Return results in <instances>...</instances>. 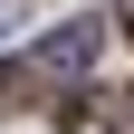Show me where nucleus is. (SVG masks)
<instances>
[{
	"label": "nucleus",
	"instance_id": "obj_1",
	"mask_svg": "<svg viewBox=\"0 0 134 134\" xmlns=\"http://www.w3.org/2000/svg\"><path fill=\"white\" fill-rule=\"evenodd\" d=\"M86 77H96V19H67V29H48L38 48H19L0 67V96H67Z\"/></svg>",
	"mask_w": 134,
	"mask_h": 134
},
{
	"label": "nucleus",
	"instance_id": "obj_2",
	"mask_svg": "<svg viewBox=\"0 0 134 134\" xmlns=\"http://www.w3.org/2000/svg\"><path fill=\"white\" fill-rule=\"evenodd\" d=\"M67 134H134V86L96 77V86L67 96Z\"/></svg>",
	"mask_w": 134,
	"mask_h": 134
}]
</instances>
